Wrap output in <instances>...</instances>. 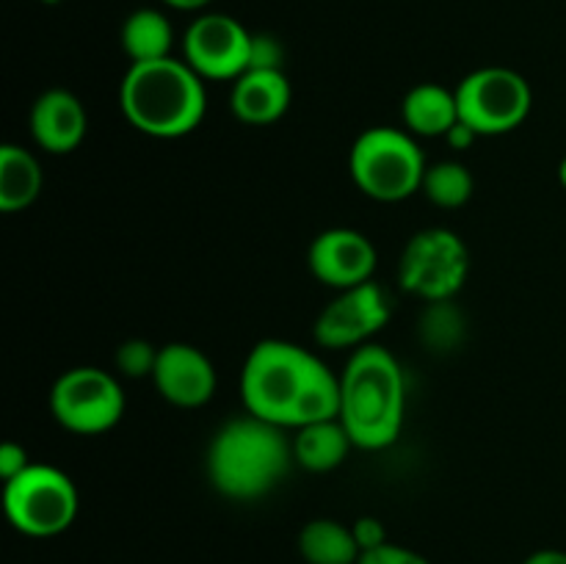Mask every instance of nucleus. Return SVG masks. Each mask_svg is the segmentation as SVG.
<instances>
[{"label":"nucleus","instance_id":"1a4fd4ad","mask_svg":"<svg viewBox=\"0 0 566 564\" xmlns=\"http://www.w3.org/2000/svg\"><path fill=\"white\" fill-rule=\"evenodd\" d=\"M50 412L75 435H103L125 415V390L119 379L97 365L64 370L50 390Z\"/></svg>","mask_w":566,"mask_h":564},{"label":"nucleus","instance_id":"9b49d317","mask_svg":"<svg viewBox=\"0 0 566 564\" xmlns=\"http://www.w3.org/2000/svg\"><path fill=\"white\" fill-rule=\"evenodd\" d=\"M252 33L230 14H199L182 36V59L205 81H238L249 70Z\"/></svg>","mask_w":566,"mask_h":564},{"label":"nucleus","instance_id":"a878e982","mask_svg":"<svg viewBox=\"0 0 566 564\" xmlns=\"http://www.w3.org/2000/svg\"><path fill=\"white\" fill-rule=\"evenodd\" d=\"M354 540H357L359 551H374V547H381L387 542V531L381 525L379 518H370V514H363V518L354 520L352 525Z\"/></svg>","mask_w":566,"mask_h":564},{"label":"nucleus","instance_id":"aec40b11","mask_svg":"<svg viewBox=\"0 0 566 564\" xmlns=\"http://www.w3.org/2000/svg\"><path fill=\"white\" fill-rule=\"evenodd\" d=\"M298 553L307 564H357L363 551L354 540L352 525L340 520H310L298 534Z\"/></svg>","mask_w":566,"mask_h":564},{"label":"nucleus","instance_id":"f3484780","mask_svg":"<svg viewBox=\"0 0 566 564\" xmlns=\"http://www.w3.org/2000/svg\"><path fill=\"white\" fill-rule=\"evenodd\" d=\"M293 462L310 473H329L346 462L348 451L354 448L352 435L340 418L318 420L302 429H293Z\"/></svg>","mask_w":566,"mask_h":564},{"label":"nucleus","instance_id":"2eb2a0df","mask_svg":"<svg viewBox=\"0 0 566 564\" xmlns=\"http://www.w3.org/2000/svg\"><path fill=\"white\" fill-rule=\"evenodd\" d=\"M291 97V81L282 70H247L232 81L230 108L243 125L265 127L287 114Z\"/></svg>","mask_w":566,"mask_h":564},{"label":"nucleus","instance_id":"39448f33","mask_svg":"<svg viewBox=\"0 0 566 564\" xmlns=\"http://www.w3.org/2000/svg\"><path fill=\"white\" fill-rule=\"evenodd\" d=\"M429 164L409 130L379 125L359 133L348 153L352 180L376 202H403L420 191Z\"/></svg>","mask_w":566,"mask_h":564},{"label":"nucleus","instance_id":"9d476101","mask_svg":"<svg viewBox=\"0 0 566 564\" xmlns=\"http://www.w3.org/2000/svg\"><path fill=\"white\" fill-rule=\"evenodd\" d=\"M390 321V299L379 282L337 291V296L318 313L313 326L315 343L324 348H359Z\"/></svg>","mask_w":566,"mask_h":564},{"label":"nucleus","instance_id":"4468645a","mask_svg":"<svg viewBox=\"0 0 566 564\" xmlns=\"http://www.w3.org/2000/svg\"><path fill=\"white\" fill-rule=\"evenodd\" d=\"M88 114L77 94L66 88H48L31 108V136L39 149L50 155H70L83 144Z\"/></svg>","mask_w":566,"mask_h":564},{"label":"nucleus","instance_id":"7c9ffc66","mask_svg":"<svg viewBox=\"0 0 566 564\" xmlns=\"http://www.w3.org/2000/svg\"><path fill=\"white\" fill-rule=\"evenodd\" d=\"M558 180H562V186L566 188V155H564L562 166H558Z\"/></svg>","mask_w":566,"mask_h":564},{"label":"nucleus","instance_id":"393cba45","mask_svg":"<svg viewBox=\"0 0 566 564\" xmlns=\"http://www.w3.org/2000/svg\"><path fill=\"white\" fill-rule=\"evenodd\" d=\"M357 564H431V562L426 556H420L418 551H412V547L385 542L381 547L365 551L363 556H359Z\"/></svg>","mask_w":566,"mask_h":564},{"label":"nucleus","instance_id":"0eeeda50","mask_svg":"<svg viewBox=\"0 0 566 564\" xmlns=\"http://www.w3.org/2000/svg\"><path fill=\"white\" fill-rule=\"evenodd\" d=\"M470 274V252L448 227L415 232L398 260V282L423 302L453 299Z\"/></svg>","mask_w":566,"mask_h":564},{"label":"nucleus","instance_id":"bb28decb","mask_svg":"<svg viewBox=\"0 0 566 564\" xmlns=\"http://www.w3.org/2000/svg\"><path fill=\"white\" fill-rule=\"evenodd\" d=\"M28 464H31V459H28V451L20 442H3V446H0V479H14V476L22 473Z\"/></svg>","mask_w":566,"mask_h":564},{"label":"nucleus","instance_id":"6e6552de","mask_svg":"<svg viewBox=\"0 0 566 564\" xmlns=\"http://www.w3.org/2000/svg\"><path fill=\"white\" fill-rule=\"evenodd\" d=\"M459 119L479 136H503L523 125L534 105L531 83L509 66H484L459 83Z\"/></svg>","mask_w":566,"mask_h":564},{"label":"nucleus","instance_id":"f257e3e1","mask_svg":"<svg viewBox=\"0 0 566 564\" xmlns=\"http://www.w3.org/2000/svg\"><path fill=\"white\" fill-rule=\"evenodd\" d=\"M243 407L282 429L340 418V376L298 343L269 337L249 352L241 370Z\"/></svg>","mask_w":566,"mask_h":564},{"label":"nucleus","instance_id":"6ab92c4d","mask_svg":"<svg viewBox=\"0 0 566 564\" xmlns=\"http://www.w3.org/2000/svg\"><path fill=\"white\" fill-rule=\"evenodd\" d=\"M175 48V28L158 9H138L122 25V50L130 64L169 59Z\"/></svg>","mask_w":566,"mask_h":564},{"label":"nucleus","instance_id":"5701e85b","mask_svg":"<svg viewBox=\"0 0 566 564\" xmlns=\"http://www.w3.org/2000/svg\"><path fill=\"white\" fill-rule=\"evenodd\" d=\"M158 352L160 346H153L144 337H130V341H125L116 348V368H119V374L130 376V379L153 376L155 363H158Z\"/></svg>","mask_w":566,"mask_h":564},{"label":"nucleus","instance_id":"7ed1b4c3","mask_svg":"<svg viewBox=\"0 0 566 564\" xmlns=\"http://www.w3.org/2000/svg\"><path fill=\"white\" fill-rule=\"evenodd\" d=\"M407 415L403 368L385 346L368 343L354 348L340 374V420L354 448L381 451L392 446Z\"/></svg>","mask_w":566,"mask_h":564},{"label":"nucleus","instance_id":"4be33fe9","mask_svg":"<svg viewBox=\"0 0 566 564\" xmlns=\"http://www.w3.org/2000/svg\"><path fill=\"white\" fill-rule=\"evenodd\" d=\"M420 191L426 194L429 202H434L437 208H462L470 202L475 191V180L470 175V169L459 160H440V164H431L426 169L423 186Z\"/></svg>","mask_w":566,"mask_h":564},{"label":"nucleus","instance_id":"423d86ee","mask_svg":"<svg viewBox=\"0 0 566 564\" xmlns=\"http://www.w3.org/2000/svg\"><path fill=\"white\" fill-rule=\"evenodd\" d=\"M77 487L55 464L31 462L14 479L3 481V509L9 523L20 534L48 540L59 536L75 523Z\"/></svg>","mask_w":566,"mask_h":564},{"label":"nucleus","instance_id":"cd10ccee","mask_svg":"<svg viewBox=\"0 0 566 564\" xmlns=\"http://www.w3.org/2000/svg\"><path fill=\"white\" fill-rule=\"evenodd\" d=\"M479 133L473 130V127L470 125H464L462 119L457 122V125L451 127V130H448V136H446V142H448V147L451 149H457V153H462V149H470L473 147L475 142H479Z\"/></svg>","mask_w":566,"mask_h":564},{"label":"nucleus","instance_id":"c85d7f7f","mask_svg":"<svg viewBox=\"0 0 566 564\" xmlns=\"http://www.w3.org/2000/svg\"><path fill=\"white\" fill-rule=\"evenodd\" d=\"M523 564H566V551H556V547H542V551L531 553Z\"/></svg>","mask_w":566,"mask_h":564},{"label":"nucleus","instance_id":"c756f323","mask_svg":"<svg viewBox=\"0 0 566 564\" xmlns=\"http://www.w3.org/2000/svg\"><path fill=\"white\" fill-rule=\"evenodd\" d=\"M166 6H171V9H180V11H199L205 9L208 3H213V0H164Z\"/></svg>","mask_w":566,"mask_h":564},{"label":"nucleus","instance_id":"ddd939ff","mask_svg":"<svg viewBox=\"0 0 566 564\" xmlns=\"http://www.w3.org/2000/svg\"><path fill=\"white\" fill-rule=\"evenodd\" d=\"M149 379L160 396L182 409L202 407L216 393V368L202 348L191 343H166Z\"/></svg>","mask_w":566,"mask_h":564},{"label":"nucleus","instance_id":"f8f14e48","mask_svg":"<svg viewBox=\"0 0 566 564\" xmlns=\"http://www.w3.org/2000/svg\"><path fill=\"white\" fill-rule=\"evenodd\" d=\"M376 263L379 252L370 238L352 227H332L318 232L307 249V265L313 276L335 291L374 280Z\"/></svg>","mask_w":566,"mask_h":564},{"label":"nucleus","instance_id":"b1692460","mask_svg":"<svg viewBox=\"0 0 566 564\" xmlns=\"http://www.w3.org/2000/svg\"><path fill=\"white\" fill-rule=\"evenodd\" d=\"M285 48L271 33H252V50H249V70H282Z\"/></svg>","mask_w":566,"mask_h":564},{"label":"nucleus","instance_id":"a211bd4d","mask_svg":"<svg viewBox=\"0 0 566 564\" xmlns=\"http://www.w3.org/2000/svg\"><path fill=\"white\" fill-rule=\"evenodd\" d=\"M44 175L36 155L20 144L0 147V210L17 213L33 205L42 194Z\"/></svg>","mask_w":566,"mask_h":564},{"label":"nucleus","instance_id":"dca6fc26","mask_svg":"<svg viewBox=\"0 0 566 564\" xmlns=\"http://www.w3.org/2000/svg\"><path fill=\"white\" fill-rule=\"evenodd\" d=\"M401 116L403 127L415 138H446L448 130L459 122L457 92L440 83H418L403 97Z\"/></svg>","mask_w":566,"mask_h":564},{"label":"nucleus","instance_id":"f03ea898","mask_svg":"<svg viewBox=\"0 0 566 564\" xmlns=\"http://www.w3.org/2000/svg\"><path fill=\"white\" fill-rule=\"evenodd\" d=\"M119 108L130 127L153 138H180L208 114L205 77L186 59L130 64L119 86Z\"/></svg>","mask_w":566,"mask_h":564},{"label":"nucleus","instance_id":"20e7f679","mask_svg":"<svg viewBox=\"0 0 566 564\" xmlns=\"http://www.w3.org/2000/svg\"><path fill=\"white\" fill-rule=\"evenodd\" d=\"M285 431L249 412L227 420L208 446V479L213 490L232 501L269 495L293 464V442Z\"/></svg>","mask_w":566,"mask_h":564},{"label":"nucleus","instance_id":"412c9836","mask_svg":"<svg viewBox=\"0 0 566 564\" xmlns=\"http://www.w3.org/2000/svg\"><path fill=\"white\" fill-rule=\"evenodd\" d=\"M418 337L434 354L457 352L468 337V315L453 299L426 302L418 318Z\"/></svg>","mask_w":566,"mask_h":564}]
</instances>
